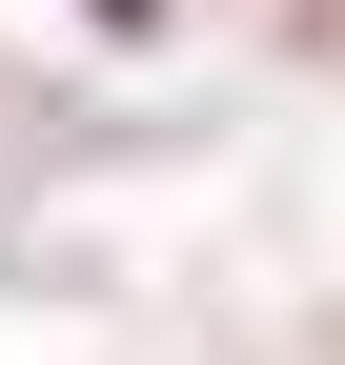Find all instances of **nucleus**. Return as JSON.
Returning <instances> with one entry per match:
<instances>
[{
  "instance_id": "1",
  "label": "nucleus",
  "mask_w": 345,
  "mask_h": 365,
  "mask_svg": "<svg viewBox=\"0 0 345 365\" xmlns=\"http://www.w3.org/2000/svg\"><path fill=\"white\" fill-rule=\"evenodd\" d=\"M81 21H143V0H81Z\"/></svg>"
}]
</instances>
